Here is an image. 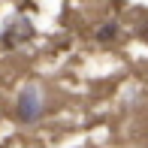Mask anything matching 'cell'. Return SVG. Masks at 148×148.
<instances>
[{"instance_id": "1", "label": "cell", "mask_w": 148, "mask_h": 148, "mask_svg": "<svg viewBox=\"0 0 148 148\" xmlns=\"http://www.w3.org/2000/svg\"><path fill=\"white\" fill-rule=\"evenodd\" d=\"M30 39H33V24H30V18H24V15H15L6 24V30L0 33V45H3V49H18V45L30 42Z\"/></svg>"}, {"instance_id": "2", "label": "cell", "mask_w": 148, "mask_h": 148, "mask_svg": "<svg viewBox=\"0 0 148 148\" xmlns=\"http://www.w3.org/2000/svg\"><path fill=\"white\" fill-rule=\"evenodd\" d=\"M42 115V103H39L36 88H24L21 97H18V118L21 121H36Z\"/></svg>"}, {"instance_id": "3", "label": "cell", "mask_w": 148, "mask_h": 148, "mask_svg": "<svg viewBox=\"0 0 148 148\" xmlns=\"http://www.w3.org/2000/svg\"><path fill=\"white\" fill-rule=\"evenodd\" d=\"M121 39V27L115 21H109V24H100L97 27V42H103V45H112V42H118Z\"/></svg>"}, {"instance_id": "4", "label": "cell", "mask_w": 148, "mask_h": 148, "mask_svg": "<svg viewBox=\"0 0 148 148\" xmlns=\"http://www.w3.org/2000/svg\"><path fill=\"white\" fill-rule=\"evenodd\" d=\"M139 39H142V42H145V45H148V21H145V24H142V27H139Z\"/></svg>"}]
</instances>
